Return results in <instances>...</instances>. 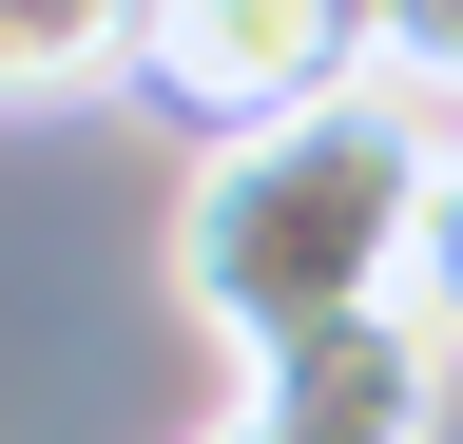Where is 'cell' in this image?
I'll list each match as a JSON object with an SVG mask.
<instances>
[{
    "label": "cell",
    "mask_w": 463,
    "mask_h": 444,
    "mask_svg": "<svg viewBox=\"0 0 463 444\" xmlns=\"http://www.w3.org/2000/svg\"><path fill=\"white\" fill-rule=\"evenodd\" d=\"M444 97H405L386 59L289 97V117L213 136L194 194H174V309L232 328V348H289L328 309H386L405 251H425V194H444Z\"/></svg>",
    "instance_id": "1"
},
{
    "label": "cell",
    "mask_w": 463,
    "mask_h": 444,
    "mask_svg": "<svg viewBox=\"0 0 463 444\" xmlns=\"http://www.w3.org/2000/svg\"><path fill=\"white\" fill-rule=\"evenodd\" d=\"M328 78H367V0H155L136 20V97L194 136H251Z\"/></svg>",
    "instance_id": "2"
},
{
    "label": "cell",
    "mask_w": 463,
    "mask_h": 444,
    "mask_svg": "<svg viewBox=\"0 0 463 444\" xmlns=\"http://www.w3.org/2000/svg\"><path fill=\"white\" fill-rule=\"evenodd\" d=\"M444 367H463V348L386 290V309H328V328H289V348H251L232 406H251L270 444H425V425H444Z\"/></svg>",
    "instance_id": "3"
},
{
    "label": "cell",
    "mask_w": 463,
    "mask_h": 444,
    "mask_svg": "<svg viewBox=\"0 0 463 444\" xmlns=\"http://www.w3.org/2000/svg\"><path fill=\"white\" fill-rule=\"evenodd\" d=\"M136 20H155V0H0V97H97V78H136Z\"/></svg>",
    "instance_id": "4"
},
{
    "label": "cell",
    "mask_w": 463,
    "mask_h": 444,
    "mask_svg": "<svg viewBox=\"0 0 463 444\" xmlns=\"http://www.w3.org/2000/svg\"><path fill=\"white\" fill-rule=\"evenodd\" d=\"M367 59H386L405 97H444V117H463V0H367Z\"/></svg>",
    "instance_id": "5"
},
{
    "label": "cell",
    "mask_w": 463,
    "mask_h": 444,
    "mask_svg": "<svg viewBox=\"0 0 463 444\" xmlns=\"http://www.w3.org/2000/svg\"><path fill=\"white\" fill-rule=\"evenodd\" d=\"M405 309L463 348V155H444V194H425V251H405Z\"/></svg>",
    "instance_id": "6"
},
{
    "label": "cell",
    "mask_w": 463,
    "mask_h": 444,
    "mask_svg": "<svg viewBox=\"0 0 463 444\" xmlns=\"http://www.w3.org/2000/svg\"><path fill=\"white\" fill-rule=\"evenodd\" d=\"M213 444H270V425H251V406H232V425H213Z\"/></svg>",
    "instance_id": "7"
}]
</instances>
